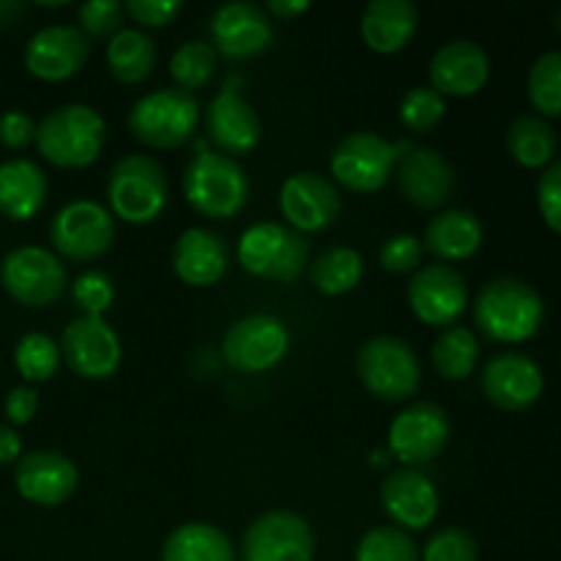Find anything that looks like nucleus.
Returning <instances> with one entry per match:
<instances>
[{
	"label": "nucleus",
	"mask_w": 561,
	"mask_h": 561,
	"mask_svg": "<svg viewBox=\"0 0 561 561\" xmlns=\"http://www.w3.org/2000/svg\"><path fill=\"white\" fill-rule=\"evenodd\" d=\"M427 77L433 91L442 96H474L491 77V60L477 42L455 38L433 53Z\"/></svg>",
	"instance_id": "obj_23"
},
{
	"label": "nucleus",
	"mask_w": 561,
	"mask_h": 561,
	"mask_svg": "<svg viewBox=\"0 0 561 561\" xmlns=\"http://www.w3.org/2000/svg\"><path fill=\"white\" fill-rule=\"evenodd\" d=\"M3 411L11 425H27L38 411V392L33 387H14L5 394Z\"/></svg>",
	"instance_id": "obj_46"
},
{
	"label": "nucleus",
	"mask_w": 561,
	"mask_h": 561,
	"mask_svg": "<svg viewBox=\"0 0 561 561\" xmlns=\"http://www.w3.org/2000/svg\"><path fill=\"white\" fill-rule=\"evenodd\" d=\"M279 211L288 219V228L305 233H318L329 228L343 211V195L337 186L321 173L301 170L285 179L279 190Z\"/></svg>",
	"instance_id": "obj_16"
},
{
	"label": "nucleus",
	"mask_w": 561,
	"mask_h": 561,
	"mask_svg": "<svg viewBox=\"0 0 561 561\" xmlns=\"http://www.w3.org/2000/svg\"><path fill=\"white\" fill-rule=\"evenodd\" d=\"M425 257V247H422V239L411 233H398L392 239H387L381 244V252H378V261L387 272L392 274H409L416 272Z\"/></svg>",
	"instance_id": "obj_42"
},
{
	"label": "nucleus",
	"mask_w": 561,
	"mask_h": 561,
	"mask_svg": "<svg viewBox=\"0 0 561 561\" xmlns=\"http://www.w3.org/2000/svg\"><path fill=\"white\" fill-rule=\"evenodd\" d=\"M107 69L124 85L148 80L157 69V42L140 27H121L107 44Z\"/></svg>",
	"instance_id": "obj_30"
},
{
	"label": "nucleus",
	"mask_w": 561,
	"mask_h": 561,
	"mask_svg": "<svg viewBox=\"0 0 561 561\" xmlns=\"http://www.w3.org/2000/svg\"><path fill=\"white\" fill-rule=\"evenodd\" d=\"M197 121H201V102L179 88H159L146 93L129 110V131L135 140L157 151H170L190 142Z\"/></svg>",
	"instance_id": "obj_5"
},
{
	"label": "nucleus",
	"mask_w": 561,
	"mask_h": 561,
	"mask_svg": "<svg viewBox=\"0 0 561 561\" xmlns=\"http://www.w3.org/2000/svg\"><path fill=\"white\" fill-rule=\"evenodd\" d=\"M214 49L230 60H247L266 53L274 42V22L255 3H225L211 16Z\"/></svg>",
	"instance_id": "obj_18"
},
{
	"label": "nucleus",
	"mask_w": 561,
	"mask_h": 561,
	"mask_svg": "<svg viewBox=\"0 0 561 561\" xmlns=\"http://www.w3.org/2000/svg\"><path fill=\"white\" fill-rule=\"evenodd\" d=\"M420 27V11L411 0H373L362 11L359 31L373 53L394 55L405 49Z\"/></svg>",
	"instance_id": "obj_26"
},
{
	"label": "nucleus",
	"mask_w": 561,
	"mask_h": 561,
	"mask_svg": "<svg viewBox=\"0 0 561 561\" xmlns=\"http://www.w3.org/2000/svg\"><path fill=\"white\" fill-rule=\"evenodd\" d=\"M542 389H546V378H542L540 365L526 354L507 351V354L493 356L482 370L485 398L510 414L531 409L540 400Z\"/></svg>",
	"instance_id": "obj_21"
},
{
	"label": "nucleus",
	"mask_w": 561,
	"mask_h": 561,
	"mask_svg": "<svg viewBox=\"0 0 561 561\" xmlns=\"http://www.w3.org/2000/svg\"><path fill=\"white\" fill-rule=\"evenodd\" d=\"M124 3H115V0H91V3H82L77 9V20H80V31L88 38H113L121 31V22H124Z\"/></svg>",
	"instance_id": "obj_41"
},
{
	"label": "nucleus",
	"mask_w": 561,
	"mask_h": 561,
	"mask_svg": "<svg viewBox=\"0 0 561 561\" xmlns=\"http://www.w3.org/2000/svg\"><path fill=\"white\" fill-rule=\"evenodd\" d=\"M60 356L75 376L104 381L121 367V340L104 318H75L60 337Z\"/></svg>",
	"instance_id": "obj_15"
},
{
	"label": "nucleus",
	"mask_w": 561,
	"mask_h": 561,
	"mask_svg": "<svg viewBox=\"0 0 561 561\" xmlns=\"http://www.w3.org/2000/svg\"><path fill=\"white\" fill-rule=\"evenodd\" d=\"M444 113H447V102L431 85L411 88V91H405L403 102H400V124L409 131H416V135L436 129L442 124Z\"/></svg>",
	"instance_id": "obj_38"
},
{
	"label": "nucleus",
	"mask_w": 561,
	"mask_h": 561,
	"mask_svg": "<svg viewBox=\"0 0 561 561\" xmlns=\"http://www.w3.org/2000/svg\"><path fill=\"white\" fill-rule=\"evenodd\" d=\"M356 561H420L416 542L398 526H376L356 546Z\"/></svg>",
	"instance_id": "obj_37"
},
{
	"label": "nucleus",
	"mask_w": 561,
	"mask_h": 561,
	"mask_svg": "<svg viewBox=\"0 0 561 561\" xmlns=\"http://www.w3.org/2000/svg\"><path fill=\"white\" fill-rule=\"evenodd\" d=\"M49 195L47 173L31 159H5L0 164V214L11 222H27L44 208Z\"/></svg>",
	"instance_id": "obj_27"
},
{
	"label": "nucleus",
	"mask_w": 561,
	"mask_h": 561,
	"mask_svg": "<svg viewBox=\"0 0 561 561\" xmlns=\"http://www.w3.org/2000/svg\"><path fill=\"white\" fill-rule=\"evenodd\" d=\"M49 241L55 252L69 261H96L113 247L115 219L102 203L71 201L49 222Z\"/></svg>",
	"instance_id": "obj_9"
},
{
	"label": "nucleus",
	"mask_w": 561,
	"mask_h": 561,
	"mask_svg": "<svg viewBox=\"0 0 561 561\" xmlns=\"http://www.w3.org/2000/svg\"><path fill=\"white\" fill-rule=\"evenodd\" d=\"M537 206H540L542 219L551 230L561 236V159L553 162L537 184Z\"/></svg>",
	"instance_id": "obj_43"
},
{
	"label": "nucleus",
	"mask_w": 561,
	"mask_h": 561,
	"mask_svg": "<svg viewBox=\"0 0 561 561\" xmlns=\"http://www.w3.org/2000/svg\"><path fill=\"white\" fill-rule=\"evenodd\" d=\"M36 142V124L25 110H9L0 115V146L9 151H22Z\"/></svg>",
	"instance_id": "obj_45"
},
{
	"label": "nucleus",
	"mask_w": 561,
	"mask_h": 561,
	"mask_svg": "<svg viewBox=\"0 0 561 561\" xmlns=\"http://www.w3.org/2000/svg\"><path fill=\"white\" fill-rule=\"evenodd\" d=\"M400 195L420 211L442 208L455 192V170L436 148H414L400 153L394 168Z\"/></svg>",
	"instance_id": "obj_20"
},
{
	"label": "nucleus",
	"mask_w": 561,
	"mask_h": 561,
	"mask_svg": "<svg viewBox=\"0 0 561 561\" xmlns=\"http://www.w3.org/2000/svg\"><path fill=\"white\" fill-rule=\"evenodd\" d=\"M507 151L520 168H542L557 153L553 126L546 118H540V115H520L507 129Z\"/></svg>",
	"instance_id": "obj_31"
},
{
	"label": "nucleus",
	"mask_w": 561,
	"mask_h": 561,
	"mask_svg": "<svg viewBox=\"0 0 561 561\" xmlns=\"http://www.w3.org/2000/svg\"><path fill=\"white\" fill-rule=\"evenodd\" d=\"M356 373L362 387L383 403H405L414 398L422 383L420 356L394 334H378L367 340L356 356Z\"/></svg>",
	"instance_id": "obj_6"
},
{
	"label": "nucleus",
	"mask_w": 561,
	"mask_h": 561,
	"mask_svg": "<svg viewBox=\"0 0 561 561\" xmlns=\"http://www.w3.org/2000/svg\"><path fill=\"white\" fill-rule=\"evenodd\" d=\"M529 102L546 118L561 115V53H546L531 66Z\"/></svg>",
	"instance_id": "obj_36"
},
{
	"label": "nucleus",
	"mask_w": 561,
	"mask_h": 561,
	"mask_svg": "<svg viewBox=\"0 0 561 561\" xmlns=\"http://www.w3.org/2000/svg\"><path fill=\"white\" fill-rule=\"evenodd\" d=\"M5 294L25 307H49L64 296L66 268L55 252L44 247H16L0 263Z\"/></svg>",
	"instance_id": "obj_10"
},
{
	"label": "nucleus",
	"mask_w": 561,
	"mask_h": 561,
	"mask_svg": "<svg viewBox=\"0 0 561 561\" xmlns=\"http://www.w3.org/2000/svg\"><path fill=\"white\" fill-rule=\"evenodd\" d=\"M233 557L230 537L203 520L181 524L162 542V561H233Z\"/></svg>",
	"instance_id": "obj_29"
},
{
	"label": "nucleus",
	"mask_w": 561,
	"mask_h": 561,
	"mask_svg": "<svg viewBox=\"0 0 561 561\" xmlns=\"http://www.w3.org/2000/svg\"><path fill=\"white\" fill-rule=\"evenodd\" d=\"M184 197L201 217L230 219L250 201V179L236 159L201 142L184 170Z\"/></svg>",
	"instance_id": "obj_3"
},
{
	"label": "nucleus",
	"mask_w": 561,
	"mask_h": 561,
	"mask_svg": "<svg viewBox=\"0 0 561 561\" xmlns=\"http://www.w3.org/2000/svg\"><path fill=\"white\" fill-rule=\"evenodd\" d=\"M480 359V343L471 329L449 327L438 334L431 348V362L436 373L447 381H466Z\"/></svg>",
	"instance_id": "obj_33"
},
{
	"label": "nucleus",
	"mask_w": 561,
	"mask_h": 561,
	"mask_svg": "<svg viewBox=\"0 0 561 561\" xmlns=\"http://www.w3.org/2000/svg\"><path fill=\"white\" fill-rule=\"evenodd\" d=\"M124 11L140 27H164L175 22V16L184 11V3L181 0H129Z\"/></svg>",
	"instance_id": "obj_44"
},
{
	"label": "nucleus",
	"mask_w": 561,
	"mask_h": 561,
	"mask_svg": "<svg viewBox=\"0 0 561 561\" xmlns=\"http://www.w3.org/2000/svg\"><path fill=\"white\" fill-rule=\"evenodd\" d=\"M409 305L425 327L449 329L469 307V285L458 268L447 263H431L425 268H416L411 277Z\"/></svg>",
	"instance_id": "obj_14"
},
{
	"label": "nucleus",
	"mask_w": 561,
	"mask_h": 561,
	"mask_svg": "<svg viewBox=\"0 0 561 561\" xmlns=\"http://www.w3.org/2000/svg\"><path fill=\"white\" fill-rule=\"evenodd\" d=\"M474 321L488 340L518 345L540 332L546 321V305L524 279L499 277L482 285L477 294Z\"/></svg>",
	"instance_id": "obj_1"
},
{
	"label": "nucleus",
	"mask_w": 561,
	"mask_h": 561,
	"mask_svg": "<svg viewBox=\"0 0 561 561\" xmlns=\"http://www.w3.org/2000/svg\"><path fill=\"white\" fill-rule=\"evenodd\" d=\"M381 507L398 529L422 531L436 520L438 491L420 469H400L383 480Z\"/></svg>",
	"instance_id": "obj_24"
},
{
	"label": "nucleus",
	"mask_w": 561,
	"mask_h": 561,
	"mask_svg": "<svg viewBox=\"0 0 561 561\" xmlns=\"http://www.w3.org/2000/svg\"><path fill=\"white\" fill-rule=\"evenodd\" d=\"M482 236H485V230H482L480 217L474 211H469V208H447V211H438L427 222L422 247L438 261H469L482 247Z\"/></svg>",
	"instance_id": "obj_28"
},
{
	"label": "nucleus",
	"mask_w": 561,
	"mask_h": 561,
	"mask_svg": "<svg viewBox=\"0 0 561 561\" xmlns=\"http://www.w3.org/2000/svg\"><path fill=\"white\" fill-rule=\"evenodd\" d=\"M203 124H206L208 140L217 146L219 153L230 159L247 157L261 142V118H257L255 107L230 88L219 91L208 102Z\"/></svg>",
	"instance_id": "obj_22"
},
{
	"label": "nucleus",
	"mask_w": 561,
	"mask_h": 561,
	"mask_svg": "<svg viewBox=\"0 0 561 561\" xmlns=\"http://www.w3.org/2000/svg\"><path fill=\"white\" fill-rule=\"evenodd\" d=\"M559 25H561V16H559Z\"/></svg>",
	"instance_id": "obj_49"
},
{
	"label": "nucleus",
	"mask_w": 561,
	"mask_h": 561,
	"mask_svg": "<svg viewBox=\"0 0 561 561\" xmlns=\"http://www.w3.org/2000/svg\"><path fill=\"white\" fill-rule=\"evenodd\" d=\"M230 263V247L217 230L186 228L173 247V268L181 283L192 288H208L225 277Z\"/></svg>",
	"instance_id": "obj_25"
},
{
	"label": "nucleus",
	"mask_w": 561,
	"mask_h": 561,
	"mask_svg": "<svg viewBox=\"0 0 561 561\" xmlns=\"http://www.w3.org/2000/svg\"><path fill=\"white\" fill-rule=\"evenodd\" d=\"M104 140L107 124L91 104H60L36 126L38 153L64 170H80L96 162Z\"/></svg>",
	"instance_id": "obj_2"
},
{
	"label": "nucleus",
	"mask_w": 561,
	"mask_h": 561,
	"mask_svg": "<svg viewBox=\"0 0 561 561\" xmlns=\"http://www.w3.org/2000/svg\"><path fill=\"white\" fill-rule=\"evenodd\" d=\"M409 148V142H389L376 131H351L334 146L329 168H332L334 181L345 190L370 195L387 186L398 168L400 153Z\"/></svg>",
	"instance_id": "obj_8"
},
{
	"label": "nucleus",
	"mask_w": 561,
	"mask_h": 561,
	"mask_svg": "<svg viewBox=\"0 0 561 561\" xmlns=\"http://www.w3.org/2000/svg\"><path fill=\"white\" fill-rule=\"evenodd\" d=\"M217 75V49L208 42H184L170 58V77L179 91H201Z\"/></svg>",
	"instance_id": "obj_34"
},
{
	"label": "nucleus",
	"mask_w": 561,
	"mask_h": 561,
	"mask_svg": "<svg viewBox=\"0 0 561 561\" xmlns=\"http://www.w3.org/2000/svg\"><path fill=\"white\" fill-rule=\"evenodd\" d=\"M290 348V332L279 318L255 312L230 323L222 337V356L239 373H266L285 359Z\"/></svg>",
	"instance_id": "obj_12"
},
{
	"label": "nucleus",
	"mask_w": 561,
	"mask_h": 561,
	"mask_svg": "<svg viewBox=\"0 0 561 561\" xmlns=\"http://www.w3.org/2000/svg\"><path fill=\"white\" fill-rule=\"evenodd\" d=\"M14 365L20 376L31 383L49 381L58 373L60 345L49 334L27 332L22 334L14 348Z\"/></svg>",
	"instance_id": "obj_35"
},
{
	"label": "nucleus",
	"mask_w": 561,
	"mask_h": 561,
	"mask_svg": "<svg viewBox=\"0 0 561 561\" xmlns=\"http://www.w3.org/2000/svg\"><path fill=\"white\" fill-rule=\"evenodd\" d=\"M91 58V38L77 25H49L31 36L25 47V66L44 82L75 77Z\"/></svg>",
	"instance_id": "obj_19"
},
{
	"label": "nucleus",
	"mask_w": 561,
	"mask_h": 561,
	"mask_svg": "<svg viewBox=\"0 0 561 561\" xmlns=\"http://www.w3.org/2000/svg\"><path fill=\"white\" fill-rule=\"evenodd\" d=\"M20 455H22L20 433H16L11 425H3V422H0V466L14 463V460H20Z\"/></svg>",
	"instance_id": "obj_47"
},
{
	"label": "nucleus",
	"mask_w": 561,
	"mask_h": 561,
	"mask_svg": "<svg viewBox=\"0 0 561 561\" xmlns=\"http://www.w3.org/2000/svg\"><path fill=\"white\" fill-rule=\"evenodd\" d=\"M71 299L75 307L85 318H104V312L113 307L115 285L104 272H82L71 285Z\"/></svg>",
	"instance_id": "obj_39"
},
{
	"label": "nucleus",
	"mask_w": 561,
	"mask_h": 561,
	"mask_svg": "<svg viewBox=\"0 0 561 561\" xmlns=\"http://www.w3.org/2000/svg\"><path fill=\"white\" fill-rule=\"evenodd\" d=\"M365 277V261L351 247H332L310 263V279L316 290L327 296H343Z\"/></svg>",
	"instance_id": "obj_32"
},
{
	"label": "nucleus",
	"mask_w": 561,
	"mask_h": 561,
	"mask_svg": "<svg viewBox=\"0 0 561 561\" xmlns=\"http://www.w3.org/2000/svg\"><path fill=\"white\" fill-rule=\"evenodd\" d=\"M110 214L126 225H148L168 206V173L148 153H126L107 175Z\"/></svg>",
	"instance_id": "obj_4"
},
{
	"label": "nucleus",
	"mask_w": 561,
	"mask_h": 561,
	"mask_svg": "<svg viewBox=\"0 0 561 561\" xmlns=\"http://www.w3.org/2000/svg\"><path fill=\"white\" fill-rule=\"evenodd\" d=\"M239 263L252 277L296 283L310 263V241L279 222H257L239 239Z\"/></svg>",
	"instance_id": "obj_7"
},
{
	"label": "nucleus",
	"mask_w": 561,
	"mask_h": 561,
	"mask_svg": "<svg viewBox=\"0 0 561 561\" xmlns=\"http://www.w3.org/2000/svg\"><path fill=\"white\" fill-rule=\"evenodd\" d=\"M14 485L25 502L38 507H60L75 496L80 471L75 460L55 449H36L16 460Z\"/></svg>",
	"instance_id": "obj_17"
},
{
	"label": "nucleus",
	"mask_w": 561,
	"mask_h": 561,
	"mask_svg": "<svg viewBox=\"0 0 561 561\" xmlns=\"http://www.w3.org/2000/svg\"><path fill=\"white\" fill-rule=\"evenodd\" d=\"M268 14L279 16V20H296L299 14H305L310 9L307 0H268Z\"/></svg>",
	"instance_id": "obj_48"
},
{
	"label": "nucleus",
	"mask_w": 561,
	"mask_h": 561,
	"mask_svg": "<svg viewBox=\"0 0 561 561\" xmlns=\"http://www.w3.org/2000/svg\"><path fill=\"white\" fill-rule=\"evenodd\" d=\"M310 524L290 510H272L250 524L241 540V561H312Z\"/></svg>",
	"instance_id": "obj_13"
},
{
	"label": "nucleus",
	"mask_w": 561,
	"mask_h": 561,
	"mask_svg": "<svg viewBox=\"0 0 561 561\" xmlns=\"http://www.w3.org/2000/svg\"><path fill=\"white\" fill-rule=\"evenodd\" d=\"M480 559V542L471 531L460 529V526H447L438 529L436 535L427 540L422 561H477Z\"/></svg>",
	"instance_id": "obj_40"
},
{
	"label": "nucleus",
	"mask_w": 561,
	"mask_h": 561,
	"mask_svg": "<svg viewBox=\"0 0 561 561\" xmlns=\"http://www.w3.org/2000/svg\"><path fill=\"white\" fill-rule=\"evenodd\" d=\"M449 433L453 422L447 411L431 400H420L405 405L389 425V453L405 463V469H420L444 453Z\"/></svg>",
	"instance_id": "obj_11"
}]
</instances>
